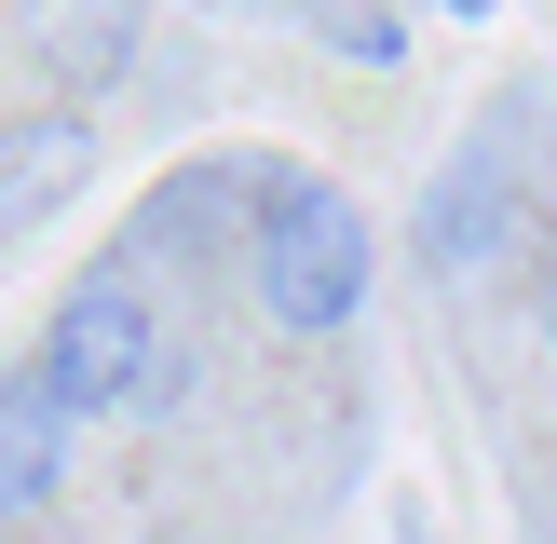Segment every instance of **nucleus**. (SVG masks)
<instances>
[{
  "instance_id": "nucleus-1",
  "label": "nucleus",
  "mask_w": 557,
  "mask_h": 544,
  "mask_svg": "<svg viewBox=\"0 0 557 544\" xmlns=\"http://www.w3.org/2000/svg\"><path fill=\"white\" fill-rule=\"evenodd\" d=\"M259 313L299 326V341H326V326L368 313V205L326 177H272L259 205Z\"/></svg>"
},
{
  "instance_id": "nucleus-2",
  "label": "nucleus",
  "mask_w": 557,
  "mask_h": 544,
  "mask_svg": "<svg viewBox=\"0 0 557 544\" xmlns=\"http://www.w3.org/2000/svg\"><path fill=\"white\" fill-rule=\"evenodd\" d=\"M41 381H54V408H69V422L136 408V395H150V299H136L123 272L69 286V299H54V326H41Z\"/></svg>"
},
{
  "instance_id": "nucleus-3",
  "label": "nucleus",
  "mask_w": 557,
  "mask_h": 544,
  "mask_svg": "<svg viewBox=\"0 0 557 544\" xmlns=\"http://www.w3.org/2000/svg\"><path fill=\"white\" fill-rule=\"evenodd\" d=\"M82 177H96V123H82V109H27V123H0V245L41 232Z\"/></svg>"
},
{
  "instance_id": "nucleus-4",
  "label": "nucleus",
  "mask_w": 557,
  "mask_h": 544,
  "mask_svg": "<svg viewBox=\"0 0 557 544\" xmlns=\"http://www.w3.org/2000/svg\"><path fill=\"white\" fill-rule=\"evenodd\" d=\"M54 462H69V408H54V381H41V354H27V368L0 381V517H27V504H54Z\"/></svg>"
},
{
  "instance_id": "nucleus-5",
  "label": "nucleus",
  "mask_w": 557,
  "mask_h": 544,
  "mask_svg": "<svg viewBox=\"0 0 557 544\" xmlns=\"http://www.w3.org/2000/svg\"><path fill=\"white\" fill-rule=\"evenodd\" d=\"M313 41L354 54V69H395V54H408V14H313Z\"/></svg>"
},
{
  "instance_id": "nucleus-6",
  "label": "nucleus",
  "mask_w": 557,
  "mask_h": 544,
  "mask_svg": "<svg viewBox=\"0 0 557 544\" xmlns=\"http://www.w3.org/2000/svg\"><path fill=\"white\" fill-rule=\"evenodd\" d=\"M544 341H557V272H544Z\"/></svg>"
}]
</instances>
